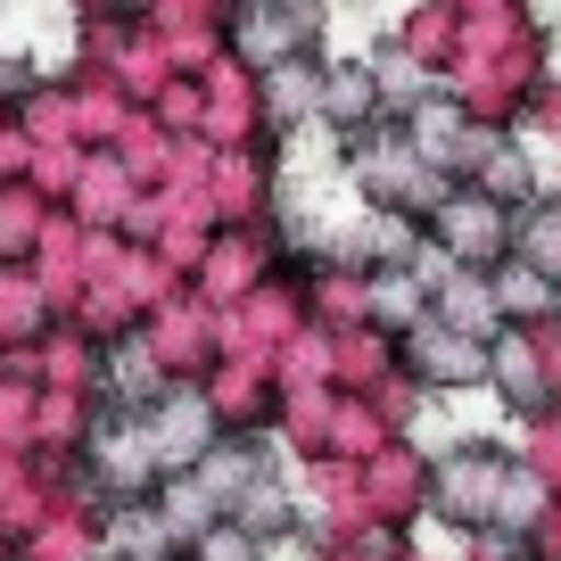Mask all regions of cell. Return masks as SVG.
<instances>
[{"label":"cell","mask_w":561,"mask_h":561,"mask_svg":"<svg viewBox=\"0 0 561 561\" xmlns=\"http://www.w3.org/2000/svg\"><path fill=\"white\" fill-rule=\"evenodd\" d=\"M364 107H371V83L364 75H339L331 83V116H364Z\"/></svg>","instance_id":"1"},{"label":"cell","mask_w":561,"mask_h":561,"mask_svg":"<svg viewBox=\"0 0 561 561\" xmlns=\"http://www.w3.org/2000/svg\"><path fill=\"white\" fill-rule=\"evenodd\" d=\"M430 364H438L446 380H462V371H471V347H462V339H438V355H430Z\"/></svg>","instance_id":"2"},{"label":"cell","mask_w":561,"mask_h":561,"mask_svg":"<svg viewBox=\"0 0 561 561\" xmlns=\"http://www.w3.org/2000/svg\"><path fill=\"white\" fill-rule=\"evenodd\" d=\"M207 561H248V537H231V528H207Z\"/></svg>","instance_id":"3"}]
</instances>
